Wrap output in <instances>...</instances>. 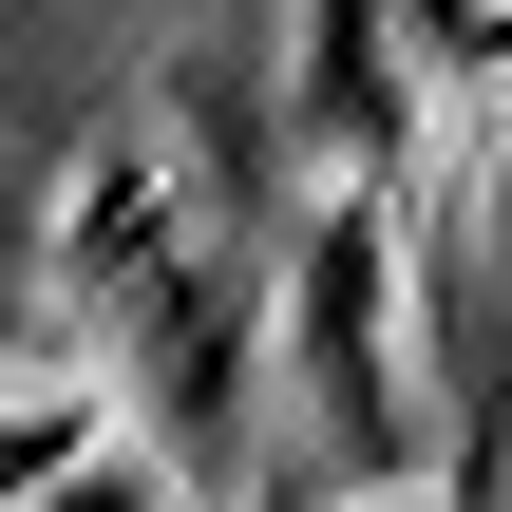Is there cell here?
<instances>
[{
	"label": "cell",
	"mask_w": 512,
	"mask_h": 512,
	"mask_svg": "<svg viewBox=\"0 0 512 512\" xmlns=\"http://www.w3.org/2000/svg\"><path fill=\"white\" fill-rule=\"evenodd\" d=\"M19 512H171V494H152L133 456H95V475H76V456L38 437V475H19Z\"/></svg>",
	"instance_id": "obj_2"
},
{
	"label": "cell",
	"mask_w": 512,
	"mask_h": 512,
	"mask_svg": "<svg viewBox=\"0 0 512 512\" xmlns=\"http://www.w3.org/2000/svg\"><path fill=\"white\" fill-rule=\"evenodd\" d=\"M304 418L342 437L361 494L399 475V228H380L361 190L304 228Z\"/></svg>",
	"instance_id": "obj_1"
}]
</instances>
